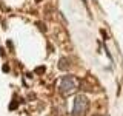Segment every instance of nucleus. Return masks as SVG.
Wrapping results in <instances>:
<instances>
[{
	"label": "nucleus",
	"instance_id": "f257e3e1",
	"mask_svg": "<svg viewBox=\"0 0 123 116\" xmlns=\"http://www.w3.org/2000/svg\"><path fill=\"white\" fill-rule=\"evenodd\" d=\"M59 88L60 91L63 93V94H69V93H72L77 88V80L74 76H65L62 77L60 84H59Z\"/></svg>",
	"mask_w": 123,
	"mask_h": 116
},
{
	"label": "nucleus",
	"instance_id": "f03ea898",
	"mask_svg": "<svg viewBox=\"0 0 123 116\" xmlns=\"http://www.w3.org/2000/svg\"><path fill=\"white\" fill-rule=\"evenodd\" d=\"M86 108H88V98L83 94H79L74 99V105H72V113L77 116H83L86 113Z\"/></svg>",
	"mask_w": 123,
	"mask_h": 116
},
{
	"label": "nucleus",
	"instance_id": "7ed1b4c3",
	"mask_svg": "<svg viewBox=\"0 0 123 116\" xmlns=\"http://www.w3.org/2000/svg\"><path fill=\"white\" fill-rule=\"evenodd\" d=\"M59 67L62 68V70H65V68H68V64H66V59H62L60 60V65Z\"/></svg>",
	"mask_w": 123,
	"mask_h": 116
}]
</instances>
